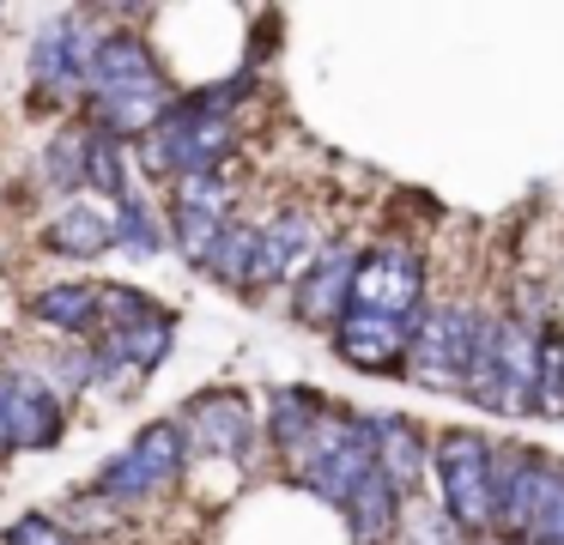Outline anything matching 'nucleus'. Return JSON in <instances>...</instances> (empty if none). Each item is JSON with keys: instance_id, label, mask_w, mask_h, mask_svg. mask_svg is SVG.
<instances>
[{"instance_id": "1", "label": "nucleus", "mask_w": 564, "mask_h": 545, "mask_svg": "<svg viewBox=\"0 0 564 545\" xmlns=\"http://www.w3.org/2000/svg\"><path fill=\"white\" fill-rule=\"evenodd\" d=\"M86 128L110 133V140H147L164 121V109L176 103L171 79H164L159 55L147 48V36L134 31H104L91 43V73H86Z\"/></svg>"}, {"instance_id": "2", "label": "nucleus", "mask_w": 564, "mask_h": 545, "mask_svg": "<svg viewBox=\"0 0 564 545\" xmlns=\"http://www.w3.org/2000/svg\"><path fill=\"white\" fill-rule=\"evenodd\" d=\"M534 315L516 297L503 303H479L474 315V346H467V370H462V394L479 412H498V418H528V400H534V346H540Z\"/></svg>"}, {"instance_id": "3", "label": "nucleus", "mask_w": 564, "mask_h": 545, "mask_svg": "<svg viewBox=\"0 0 564 545\" xmlns=\"http://www.w3.org/2000/svg\"><path fill=\"white\" fill-rule=\"evenodd\" d=\"M176 346V309L134 285H104V321L91 334V358H98V382L116 388V375L147 382Z\"/></svg>"}, {"instance_id": "4", "label": "nucleus", "mask_w": 564, "mask_h": 545, "mask_svg": "<svg viewBox=\"0 0 564 545\" xmlns=\"http://www.w3.org/2000/svg\"><path fill=\"white\" fill-rule=\"evenodd\" d=\"M231 157H237V116H213L195 97H176L159 128L140 140V170L152 182L207 176V170H225Z\"/></svg>"}, {"instance_id": "5", "label": "nucleus", "mask_w": 564, "mask_h": 545, "mask_svg": "<svg viewBox=\"0 0 564 545\" xmlns=\"http://www.w3.org/2000/svg\"><path fill=\"white\" fill-rule=\"evenodd\" d=\"M431 472H437L443 521L462 539L491 533V443L479 430H443L431 443Z\"/></svg>"}, {"instance_id": "6", "label": "nucleus", "mask_w": 564, "mask_h": 545, "mask_svg": "<svg viewBox=\"0 0 564 545\" xmlns=\"http://www.w3.org/2000/svg\"><path fill=\"white\" fill-rule=\"evenodd\" d=\"M474 297H431L425 315L413 321V346H406V370L419 388L431 394H462V370H467V346H474Z\"/></svg>"}, {"instance_id": "7", "label": "nucleus", "mask_w": 564, "mask_h": 545, "mask_svg": "<svg viewBox=\"0 0 564 545\" xmlns=\"http://www.w3.org/2000/svg\"><path fill=\"white\" fill-rule=\"evenodd\" d=\"M183 467H188V436H183V424H176V418H159V424H147V430H140L116 460H104L91 491H98L104 503L128 509V503H147V497H159L171 479H183Z\"/></svg>"}, {"instance_id": "8", "label": "nucleus", "mask_w": 564, "mask_h": 545, "mask_svg": "<svg viewBox=\"0 0 564 545\" xmlns=\"http://www.w3.org/2000/svg\"><path fill=\"white\" fill-rule=\"evenodd\" d=\"M431 303V273L425 254L413 242H377L358 254L352 273V303L346 309H370V315H394V321H419Z\"/></svg>"}, {"instance_id": "9", "label": "nucleus", "mask_w": 564, "mask_h": 545, "mask_svg": "<svg viewBox=\"0 0 564 545\" xmlns=\"http://www.w3.org/2000/svg\"><path fill=\"white\" fill-rule=\"evenodd\" d=\"M370 472V430H365V412L352 406H328V418H322L316 443H310L304 467L292 472L304 491H316L322 503L340 509L346 497H352V484Z\"/></svg>"}, {"instance_id": "10", "label": "nucleus", "mask_w": 564, "mask_h": 545, "mask_svg": "<svg viewBox=\"0 0 564 545\" xmlns=\"http://www.w3.org/2000/svg\"><path fill=\"white\" fill-rule=\"evenodd\" d=\"M328 249L322 218L310 206H280L256 225V261H249V291H273V285H297L316 266V254Z\"/></svg>"}, {"instance_id": "11", "label": "nucleus", "mask_w": 564, "mask_h": 545, "mask_svg": "<svg viewBox=\"0 0 564 545\" xmlns=\"http://www.w3.org/2000/svg\"><path fill=\"white\" fill-rule=\"evenodd\" d=\"M552 460L546 448H528V443H491V533L510 545L528 539V521L540 509V491L552 479Z\"/></svg>"}, {"instance_id": "12", "label": "nucleus", "mask_w": 564, "mask_h": 545, "mask_svg": "<svg viewBox=\"0 0 564 545\" xmlns=\"http://www.w3.org/2000/svg\"><path fill=\"white\" fill-rule=\"evenodd\" d=\"M91 19L86 12H55L31 43V85L43 103H74L86 97V73H91Z\"/></svg>"}, {"instance_id": "13", "label": "nucleus", "mask_w": 564, "mask_h": 545, "mask_svg": "<svg viewBox=\"0 0 564 545\" xmlns=\"http://www.w3.org/2000/svg\"><path fill=\"white\" fill-rule=\"evenodd\" d=\"M183 436L188 448H207V455L219 460H237V467H249L256 460V443H261V424L256 412H249V400L237 394V388H213V394H195L183 406Z\"/></svg>"}, {"instance_id": "14", "label": "nucleus", "mask_w": 564, "mask_h": 545, "mask_svg": "<svg viewBox=\"0 0 564 545\" xmlns=\"http://www.w3.org/2000/svg\"><path fill=\"white\" fill-rule=\"evenodd\" d=\"M0 430L7 448H55L67 430V406L37 370H0Z\"/></svg>"}, {"instance_id": "15", "label": "nucleus", "mask_w": 564, "mask_h": 545, "mask_svg": "<svg viewBox=\"0 0 564 545\" xmlns=\"http://www.w3.org/2000/svg\"><path fill=\"white\" fill-rule=\"evenodd\" d=\"M365 430H370V467H377V479L389 484L401 503H413L425 472H431L425 424L401 418V412H365Z\"/></svg>"}, {"instance_id": "16", "label": "nucleus", "mask_w": 564, "mask_h": 545, "mask_svg": "<svg viewBox=\"0 0 564 545\" xmlns=\"http://www.w3.org/2000/svg\"><path fill=\"white\" fill-rule=\"evenodd\" d=\"M358 242L352 237H334L328 249L316 254V266H310L304 279L292 285V315L304 327H322V334H334V321L346 315V303H352V273H358Z\"/></svg>"}, {"instance_id": "17", "label": "nucleus", "mask_w": 564, "mask_h": 545, "mask_svg": "<svg viewBox=\"0 0 564 545\" xmlns=\"http://www.w3.org/2000/svg\"><path fill=\"white\" fill-rule=\"evenodd\" d=\"M334 351L340 363L365 375H401L406 370V346H413V321H394V315H370V309H346L334 321Z\"/></svg>"}, {"instance_id": "18", "label": "nucleus", "mask_w": 564, "mask_h": 545, "mask_svg": "<svg viewBox=\"0 0 564 545\" xmlns=\"http://www.w3.org/2000/svg\"><path fill=\"white\" fill-rule=\"evenodd\" d=\"M322 418H328V400L310 394V388H273L268 394V424H261V436L273 443V455L285 460V472L304 467L310 443H316Z\"/></svg>"}, {"instance_id": "19", "label": "nucleus", "mask_w": 564, "mask_h": 545, "mask_svg": "<svg viewBox=\"0 0 564 545\" xmlns=\"http://www.w3.org/2000/svg\"><path fill=\"white\" fill-rule=\"evenodd\" d=\"M31 315H37L50 334L62 339H91L104 321V285L98 279H62V285H43L31 297Z\"/></svg>"}, {"instance_id": "20", "label": "nucleus", "mask_w": 564, "mask_h": 545, "mask_svg": "<svg viewBox=\"0 0 564 545\" xmlns=\"http://www.w3.org/2000/svg\"><path fill=\"white\" fill-rule=\"evenodd\" d=\"M401 509L406 503L377 479V467H370L365 479L352 484V497L340 503V515H346V527H352V545H394V533H401Z\"/></svg>"}, {"instance_id": "21", "label": "nucleus", "mask_w": 564, "mask_h": 545, "mask_svg": "<svg viewBox=\"0 0 564 545\" xmlns=\"http://www.w3.org/2000/svg\"><path fill=\"white\" fill-rule=\"evenodd\" d=\"M43 242H50L55 254H67V261H91V254L116 249V230H110V212H98V206H62V212L50 218V230H43Z\"/></svg>"}, {"instance_id": "22", "label": "nucleus", "mask_w": 564, "mask_h": 545, "mask_svg": "<svg viewBox=\"0 0 564 545\" xmlns=\"http://www.w3.org/2000/svg\"><path fill=\"white\" fill-rule=\"evenodd\" d=\"M225 218L231 212H207V206H171V218H164V242H171L176 254H183L195 273H207L213 261V242H219Z\"/></svg>"}, {"instance_id": "23", "label": "nucleus", "mask_w": 564, "mask_h": 545, "mask_svg": "<svg viewBox=\"0 0 564 545\" xmlns=\"http://www.w3.org/2000/svg\"><path fill=\"white\" fill-rule=\"evenodd\" d=\"M528 412H540V418H564V321H558V315L540 327V346H534V400H528Z\"/></svg>"}, {"instance_id": "24", "label": "nucleus", "mask_w": 564, "mask_h": 545, "mask_svg": "<svg viewBox=\"0 0 564 545\" xmlns=\"http://www.w3.org/2000/svg\"><path fill=\"white\" fill-rule=\"evenodd\" d=\"M249 261H256V218L237 206L231 218H225V230H219V242H213V261H207V273L219 279L225 291H249Z\"/></svg>"}, {"instance_id": "25", "label": "nucleus", "mask_w": 564, "mask_h": 545, "mask_svg": "<svg viewBox=\"0 0 564 545\" xmlns=\"http://www.w3.org/2000/svg\"><path fill=\"white\" fill-rule=\"evenodd\" d=\"M86 128V121H79ZM86 188H98L104 200H128L134 194V176H128V145L110 140V133L86 128Z\"/></svg>"}, {"instance_id": "26", "label": "nucleus", "mask_w": 564, "mask_h": 545, "mask_svg": "<svg viewBox=\"0 0 564 545\" xmlns=\"http://www.w3.org/2000/svg\"><path fill=\"white\" fill-rule=\"evenodd\" d=\"M43 188L50 194H79L86 188V128H62V133H50V145H43Z\"/></svg>"}, {"instance_id": "27", "label": "nucleus", "mask_w": 564, "mask_h": 545, "mask_svg": "<svg viewBox=\"0 0 564 545\" xmlns=\"http://www.w3.org/2000/svg\"><path fill=\"white\" fill-rule=\"evenodd\" d=\"M110 230H116V249H128V254H164L171 249V242H164V218L152 212V200L140 188L128 194V200H116Z\"/></svg>"}, {"instance_id": "28", "label": "nucleus", "mask_w": 564, "mask_h": 545, "mask_svg": "<svg viewBox=\"0 0 564 545\" xmlns=\"http://www.w3.org/2000/svg\"><path fill=\"white\" fill-rule=\"evenodd\" d=\"M171 206H207V212H237L231 170H207V176H183V182H171Z\"/></svg>"}, {"instance_id": "29", "label": "nucleus", "mask_w": 564, "mask_h": 545, "mask_svg": "<svg viewBox=\"0 0 564 545\" xmlns=\"http://www.w3.org/2000/svg\"><path fill=\"white\" fill-rule=\"evenodd\" d=\"M564 539V460H552V479L540 491V509L528 521V539L522 545H558Z\"/></svg>"}, {"instance_id": "30", "label": "nucleus", "mask_w": 564, "mask_h": 545, "mask_svg": "<svg viewBox=\"0 0 564 545\" xmlns=\"http://www.w3.org/2000/svg\"><path fill=\"white\" fill-rule=\"evenodd\" d=\"M62 527L67 533H110V527H122V509L104 503L98 491H79L62 503Z\"/></svg>"}, {"instance_id": "31", "label": "nucleus", "mask_w": 564, "mask_h": 545, "mask_svg": "<svg viewBox=\"0 0 564 545\" xmlns=\"http://www.w3.org/2000/svg\"><path fill=\"white\" fill-rule=\"evenodd\" d=\"M0 545H74V533H67L55 515H43V509H31V515H19L13 527L0 533Z\"/></svg>"}, {"instance_id": "32", "label": "nucleus", "mask_w": 564, "mask_h": 545, "mask_svg": "<svg viewBox=\"0 0 564 545\" xmlns=\"http://www.w3.org/2000/svg\"><path fill=\"white\" fill-rule=\"evenodd\" d=\"M394 539H401V545H462V533H455L443 515H419V521H401Z\"/></svg>"}, {"instance_id": "33", "label": "nucleus", "mask_w": 564, "mask_h": 545, "mask_svg": "<svg viewBox=\"0 0 564 545\" xmlns=\"http://www.w3.org/2000/svg\"><path fill=\"white\" fill-rule=\"evenodd\" d=\"M0 448H7V430H0Z\"/></svg>"}, {"instance_id": "34", "label": "nucleus", "mask_w": 564, "mask_h": 545, "mask_svg": "<svg viewBox=\"0 0 564 545\" xmlns=\"http://www.w3.org/2000/svg\"><path fill=\"white\" fill-rule=\"evenodd\" d=\"M558 545H564V539H558Z\"/></svg>"}]
</instances>
